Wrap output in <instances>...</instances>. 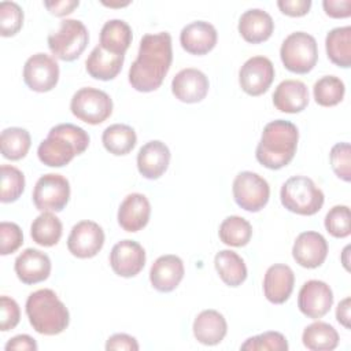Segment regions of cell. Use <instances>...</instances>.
<instances>
[{
	"instance_id": "obj_16",
	"label": "cell",
	"mask_w": 351,
	"mask_h": 351,
	"mask_svg": "<svg viewBox=\"0 0 351 351\" xmlns=\"http://www.w3.org/2000/svg\"><path fill=\"white\" fill-rule=\"evenodd\" d=\"M210 82L207 75L193 67L182 69L171 81V92L182 103H199L208 92Z\"/></svg>"
},
{
	"instance_id": "obj_18",
	"label": "cell",
	"mask_w": 351,
	"mask_h": 351,
	"mask_svg": "<svg viewBox=\"0 0 351 351\" xmlns=\"http://www.w3.org/2000/svg\"><path fill=\"white\" fill-rule=\"evenodd\" d=\"M16 277L26 285L37 284L47 280L51 274V259L47 254L36 248L22 251L14 265Z\"/></svg>"
},
{
	"instance_id": "obj_12",
	"label": "cell",
	"mask_w": 351,
	"mask_h": 351,
	"mask_svg": "<svg viewBox=\"0 0 351 351\" xmlns=\"http://www.w3.org/2000/svg\"><path fill=\"white\" fill-rule=\"evenodd\" d=\"M104 244V232L101 226L93 221L84 219L77 222L67 237V248L71 255L80 259L93 258L99 254Z\"/></svg>"
},
{
	"instance_id": "obj_51",
	"label": "cell",
	"mask_w": 351,
	"mask_h": 351,
	"mask_svg": "<svg viewBox=\"0 0 351 351\" xmlns=\"http://www.w3.org/2000/svg\"><path fill=\"white\" fill-rule=\"evenodd\" d=\"M103 4H104V5H108V7H123V5H128V4H129V1H125V3H117V4H115V3H106V1H104Z\"/></svg>"
},
{
	"instance_id": "obj_3",
	"label": "cell",
	"mask_w": 351,
	"mask_h": 351,
	"mask_svg": "<svg viewBox=\"0 0 351 351\" xmlns=\"http://www.w3.org/2000/svg\"><path fill=\"white\" fill-rule=\"evenodd\" d=\"M89 145V134L73 123H59L48 132L38 148L37 155L41 163L49 167H63L74 156L81 155Z\"/></svg>"
},
{
	"instance_id": "obj_36",
	"label": "cell",
	"mask_w": 351,
	"mask_h": 351,
	"mask_svg": "<svg viewBox=\"0 0 351 351\" xmlns=\"http://www.w3.org/2000/svg\"><path fill=\"white\" fill-rule=\"evenodd\" d=\"M315 103L322 107L337 106L346 93L344 82L336 75H325L315 81L313 86Z\"/></svg>"
},
{
	"instance_id": "obj_47",
	"label": "cell",
	"mask_w": 351,
	"mask_h": 351,
	"mask_svg": "<svg viewBox=\"0 0 351 351\" xmlns=\"http://www.w3.org/2000/svg\"><path fill=\"white\" fill-rule=\"evenodd\" d=\"M47 10L55 16H64L71 14L78 5V0H53V1H44Z\"/></svg>"
},
{
	"instance_id": "obj_1",
	"label": "cell",
	"mask_w": 351,
	"mask_h": 351,
	"mask_svg": "<svg viewBox=\"0 0 351 351\" xmlns=\"http://www.w3.org/2000/svg\"><path fill=\"white\" fill-rule=\"evenodd\" d=\"M173 62L171 36L167 32L143 36L136 60L129 69V82L138 92L156 90Z\"/></svg>"
},
{
	"instance_id": "obj_46",
	"label": "cell",
	"mask_w": 351,
	"mask_h": 351,
	"mask_svg": "<svg viewBox=\"0 0 351 351\" xmlns=\"http://www.w3.org/2000/svg\"><path fill=\"white\" fill-rule=\"evenodd\" d=\"M324 11L330 18H348L351 15V0H324Z\"/></svg>"
},
{
	"instance_id": "obj_40",
	"label": "cell",
	"mask_w": 351,
	"mask_h": 351,
	"mask_svg": "<svg viewBox=\"0 0 351 351\" xmlns=\"http://www.w3.org/2000/svg\"><path fill=\"white\" fill-rule=\"evenodd\" d=\"M23 25V11L15 1L0 3V34L3 37L15 36Z\"/></svg>"
},
{
	"instance_id": "obj_8",
	"label": "cell",
	"mask_w": 351,
	"mask_h": 351,
	"mask_svg": "<svg viewBox=\"0 0 351 351\" xmlns=\"http://www.w3.org/2000/svg\"><path fill=\"white\" fill-rule=\"evenodd\" d=\"M70 110L80 121L99 125L112 114V100L104 90L86 86L73 95Z\"/></svg>"
},
{
	"instance_id": "obj_9",
	"label": "cell",
	"mask_w": 351,
	"mask_h": 351,
	"mask_svg": "<svg viewBox=\"0 0 351 351\" xmlns=\"http://www.w3.org/2000/svg\"><path fill=\"white\" fill-rule=\"evenodd\" d=\"M234 202L250 213L261 211L269 202L270 186L267 181L254 171H241L233 180Z\"/></svg>"
},
{
	"instance_id": "obj_49",
	"label": "cell",
	"mask_w": 351,
	"mask_h": 351,
	"mask_svg": "<svg viewBox=\"0 0 351 351\" xmlns=\"http://www.w3.org/2000/svg\"><path fill=\"white\" fill-rule=\"evenodd\" d=\"M350 302L351 299L347 296L344 298L336 308V319L339 321V324H341L344 328L350 329Z\"/></svg>"
},
{
	"instance_id": "obj_10",
	"label": "cell",
	"mask_w": 351,
	"mask_h": 351,
	"mask_svg": "<svg viewBox=\"0 0 351 351\" xmlns=\"http://www.w3.org/2000/svg\"><path fill=\"white\" fill-rule=\"evenodd\" d=\"M33 203L40 211H62L70 199V184L66 177L56 173L41 176L33 189Z\"/></svg>"
},
{
	"instance_id": "obj_42",
	"label": "cell",
	"mask_w": 351,
	"mask_h": 351,
	"mask_svg": "<svg viewBox=\"0 0 351 351\" xmlns=\"http://www.w3.org/2000/svg\"><path fill=\"white\" fill-rule=\"evenodd\" d=\"M23 243L22 229L14 223L3 221L0 223V254L10 255L15 252Z\"/></svg>"
},
{
	"instance_id": "obj_30",
	"label": "cell",
	"mask_w": 351,
	"mask_h": 351,
	"mask_svg": "<svg viewBox=\"0 0 351 351\" xmlns=\"http://www.w3.org/2000/svg\"><path fill=\"white\" fill-rule=\"evenodd\" d=\"M325 48L333 64L348 69L351 66V26L332 29L326 34Z\"/></svg>"
},
{
	"instance_id": "obj_29",
	"label": "cell",
	"mask_w": 351,
	"mask_h": 351,
	"mask_svg": "<svg viewBox=\"0 0 351 351\" xmlns=\"http://www.w3.org/2000/svg\"><path fill=\"white\" fill-rule=\"evenodd\" d=\"M214 265L219 278L229 287H239L247 278V266L243 258L232 250L217 252Z\"/></svg>"
},
{
	"instance_id": "obj_32",
	"label": "cell",
	"mask_w": 351,
	"mask_h": 351,
	"mask_svg": "<svg viewBox=\"0 0 351 351\" xmlns=\"http://www.w3.org/2000/svg\"><path fill=\"white\" fill-rule=\"evenodd\" d=\"M101 143L110 154L121 156L128 155L136 147L137 136L132 126L125 123H114L104 129Z\"/></svg>"
},
{
	"instance_id": "obj_14",
	"label": "cell",
	"mask_w": 351,
	"mask_h": 351,
	"mask_svg": "<svg viewBox=\"0 0 351 351\" xmlns=\"http://www.w3.org/2000/svg\"><path fill=\"white\" fill-rule=\"evenodd\" d=\"M333 304L332 288L321 280L306 281L298 295V307L307 318L318 319L326 315Z\"/></svg>"
},
{
	"instance_id": "obj_4",
	"label": "cell",
	"mask_w": 351,
	"mask_h": 351,
	"mask_svg": "<svg viewBox=\"0 0 351 351\" xmlns=\"http://www.w3.org/2000/svg\"><path fill=\"white\" fill-rule=\"evenodd\" d=\"M25 307L30 325L40 335L55 336L69 326V310L52 289L34 291L27 296Z\"/></svg>"
},
{
	"instance_id": "obj_45",
	"label": "cell",
	"mask_w": 351,
	"mask_h": 351,
	"mask_svg": "<svg viewBox=\"0 0 351 351\" xmlns=\"http://www.w3.org/2000/svg\"><path fill=\"white\" fill-rule=\"evenodd\" d=\"M280 11L288 16H303L311 7V0H278Z\"/></svg>"
},
{
	"instance_id": "obj_24",
	"label": "cell",
	"mask_w": 351,
	"mask_h": 351,
	"mask_svg": "<svg viewBox=\"0 0 351 351\" xmlns=\"http://www.w3.org/2000/svg\"><path fill=\"white\" fill-rule=\"evenodd\" d=\"M308 89L304 82L298 80L281 81L274 93L273 104L281 112L296 114L302 112L308 104Z\"/></svg>"
},
{
	"instance_id": "obj_43",
	"label": "cell",
	"mask_w": 351,
	"mask_h": 351,
	"mask_svg": "<svg viewBox=\"0 0 351 351\" xmlns=\"http://www.w3.org/2000/svg\"><path fill=\"white\" fill-rule=\"evenodd\" d=\"M21 319V310L18 303L10 298L3 295L0 298V330L7 332L14 329Z\"/></svg>"
},
{
	"instance_id": "obj_41",
	"label": "cell",
	"mask_w": 351,
	"mask_h": 351,
	"mask_svg": "<svg viewBox=\"0 0 351 351\" xmlns=\"http://www.w3.org/2000/svg\"><path fill=\"white\" fill-rule=\"evenodd\" d=\"M329 160L332 170L335 174L346 181L350 182L351 180V148L348 143H337L332 147L329 154Z\"/></svg>"
},
{
	"instance_id": "obj_6",
	"label": "cell",
	"mask_w": 351,
	"mask_h": 351,
	"mask_svg": "<svg viewBox=\"0 0 351 351\" xmlns=\"http://www.w3.org/2000/svg\"><path fill=\"white\" fill-rule=\"evenodd\" d=\"M280 58L287 70L296 74H307L318 60L317 41L306 32L291 33L281 44Z\"/></svg>"
},
{
	"instance_id": "obj_19",
	"label": "cell",
	"mask_w": 351,
	"mask_h": 351,
	"mask_svg": "<svg viewBox=\"0 0 351 351\" xmlns=\"http://www.w3.org/2000/svg\"><path fill=\"white\" fill-rule=\"evenodd\" d=\"M184 263L182 259L177 255L167 254L159 256L151 266L149 281L151 285L159 292H171L174 291L181 280L184 278Z\"/></svg>"
},
{
	"instance_id": "obj_22",
	"label": "cell",
	"mask_w": 351,
	"mask_h": 351,
	"mask_svg": "<svg viewBox=\"0 0 351 351\" xmlns=\"http://www.w3.org/2000/svg\"><path fill=\"white\" fill-rule=\"evenodd\" d=\"M151 215V204L143 193H129L118 208V223L126 232H138L147 226Z\"/></svg>"
},
{
	"instance_id": "obj_5",
	"label": "cell",
	"mask_w": 351,
	"mask_h": 351,
	"mask_svg": "<svg viewBox=\"0 0 351 351\" xmlns=\"http://www.w3.org/2000/svg\"><path fill=\"white\" fill-rule=\"evenodd\" d=\"M280 199L281 204L288 211L299 215L317 214L325 202L324 192L306 176H293L288 178L281 186Z\"/></svg>"
},
{
	"instance_id": "obj_33",
	"label": "cell",
	"mask_w": 351,
	"mask_h": 351,
	"mask_svg": "<svg viewBox=\"0 0 351 351\" xmlns=\"http://www.w3.org/2000/svg\"><path fill=\"white\" fill-rule=\"evenodd\" d=\"M62 222L51 211H44L36 219H33L30 226V236L33 241L41 247L56 245L62 237Z\"/></svg>"
},
{
	"instance_id": "obj_34",
	"label": "cell",
	"mask_w": 351,
	"mask_h": 351,
	"mask_svg": "<svg viewBox=\"0 0 351 351\" xmlns=\"http://www.w3.org/2000/svg\"><path fill=\"white\" fill-rule=\"evenodd\" d=\"M32 145L30 133L23 128H7L0 136V148L5 159L19 160L26 156Z\"/></svg>"
},
{
	"instance_id": "obj_38",
	"label": "cell",
	"mask_w": 351,
	"mask_h": 351,
	"mask_svg": "<svg viewBox=\"0 0 351 351\" xmlns=\"http://www.w3.org/2000/svg\"><path fill=\"white\" fill-rule=\"evenodd\" d=\"M325 229L336 239H344L351 233L350 207L344 204L333 206L325 215Z\"/></svg>"
},
{
	"instance_id": "obj_28",
	"label": "cell",
	"mask_w": 351,
	"mask_h": 351,
	"mask_svg": "<svg viewBox=\"0 0 351 351\" xmlns=\"http://www.w3.org/2000/svg\"><path fill=\"white\" fill-rule=\"evenodd\" d=\"M132 44V29L122 19L106 22L100 30V47L115 55H125Z\"/></svg>"
},
{
	"instance_id": "obj_2",
	"label": "cell",
	"mask_w": 351,
	"mask_h": 351,
	"mask_svg": "<svg viewBox=\"0 0 351 351\" xmlns=\"http://www.w3.org/2000/svg\"><path fill=\"white\" fill-rule=\"evenodd\" d=\"M299 130L295 123L285 119L269 122L262 132L256 145V160L270 170L287 166L295 156Z\"/></svg>"
},
{
	"instance_id": "obj_26",
	"label": "cell",
	"mask_w": 351,
	"mask_h": 351,
	"mask_svg": "<svg viewBox=\"0 0 351 351\" xmlns=\"http://www.w3.org/2000/svg\"><path fill=\"white\" fill-rule=\"evenodd\" d=\"M193 336L204 346L219 344L228 332L225 317L217 310H203L193 321Z\"/></svg>"
},
{
	"instance_id": "obj_11",
	"label": "cell",
	"mask_w": 351,
	"mask_h": 351,
	"mask_svg": "<svg viewBox=\"0 0 351 351\" xmlns=\"http://www.w3.org/2000/svg\"><path fill=\"white\" fill-rule=\"evenodd\" d=\"M23 81L34 92H49L59 81L58 62L43 52L32 55L23 66Z\"/></svg>"
},
{
	"instance_id": "obj_15",
	"label": "cell",
	"mask_w": 351,
	"mask_h": 351,
	"mask_svg": "<svg viewBox=\"0 0 351 351\" xmlns=\"http://www.w3.org/2000/svg\"><path fill=\"white\" fill-rule=\"evenodd\" d=\"M110 265L119 277H134L145 265V251L134 240H121L110 252Z\"/></svg>"
},
{
	"instance_id": "obj_48",
	"label": "cell",
	"mask_w": 351,
	"mask_h": 351,
	"mask_svg": "<svg viewBox=\"0 0 351 351\" xmlns=\"http://www.w3.org/2000/svg\"><path fill=\"white\" fill-rule=\"evenodd\" d=\"M5 351H12V350H18V351H37V343L36 340L29 336V335H18L14 336L12 339H10L5 344Z\"/></svg>"
},
{
	"instance_id": "obj_50",
	"label": "cell",
	"mask_w": 351,
	"mask_h": 351,
	"mask_svg": "<svg viewBox=\"0 0 351 351\" xmlns=\"http://www.w3.org/2000/svg\"><path fill=\"white\" fill-rule=\"evenodd\" d=\"M348 255H350V245H347V247L343 250V254H341V263H343V266H344L346 270H350V267H348V263H350Z\"/></svg>"
},
{
	"instance_id": "obj_25",
	"label": "cell",
	"mask_w": 351,
	"mask_h": 351,
	"mask_svg": "<svg viewBox=\"0 0 351 351\" xmlns=\"http://www.w3.org/2000/svg\"><path fill=\"white\" fill-rule=\"evenodd\" d=\"M237 29L247 43L259 44L270 38L274 30V22L266 11L261 8H251L241 14Z\"/></svg>"
},
{
	"instance_id": "obj_44",
	"label": "cell",
	"mask_w": 351,
	"mask_h": 351,
	"mask_svg": "<svg viewBox=\"0 0 351 351\" xmlns=\"http://www.w3.org/2000/svg\"><path fill=\"white\" fill-rule=\"evenodd\" d=\"M140 347H138V343L137 340L130 336V335H126V333H115L112 336L108 337L107 343H106V350L107 351H137Z\"/></svg>"
},
{
	"instance_id": "obj_31",
	"label": "cell",
	"mask_w": 351,
	"mask_h": 351,
	"mask_svg": "<svg viewBox=\"0 0 351 351\" xmlns=\"http://www.w3.org/2000/svg\"><path fill=\"white\" fill-rule=\"evenodd\" d=\"M339 333L328 322L315 321L304 328L303 346L311 351H332L339 346Z\"/></svg>"
},
{
	"instance_id": "obj_7",
	"label": "cell",
	"mask_w": 351,
	"mask_h": 351,
	"mask_svg": "<svg viewBox=\"0 0 351 351\" xmlns=\"http://www.w3.org/2000/svg\"><path fill=\"white\" fill-rule=\"evenodd\" d=\"M89 41L86 26L78 19H64L56 32L48 36V48L51 53L64 62L80 58Z\"/></svg>"
},
{
	"instance_id": "obj_21",
	"label": "cell",
	"mask_w": 351,
	"mask_h": 351,
	"mask_svg": "<svg viewBox=\"0 0 351 351\" xmlns=\"http://www.w3.org/2000/svg\"><path fill=\"white\" fill-rule=\"evenodd\" d=\"M217 29L206 21H195L182 27L180 33L181 47L192 55H206L217 44Z\"/></svg>"
},
{
	"instance_id": "obj_39",
	"label": "cell",
	"mask_w": 351,
	"mask_h": 351,
	"mask_svg": "<svg viewBox=\"0 0 351 351\" xmlns=\"http://www.w3.org/2000/svg\"><path fill=\"white\" fill-rule=\"evenodd\" d=\"M289 348L285 336L280 332H265L252 337H248L241 346L240 350L248 351H287Z\"/></svg>"
},
{
	"instance_id": "obj_13",
	"label": "cell",
	"mask_w": 351,
	"mask_h": 351,
	"mask_svg": "<svg viewBox=\"0 0 351 351\" xmlns=\"http://www.w3.org/2000/svg\"><path fill=\"white\" fill-rule=\"evenodd\" d=\"M274 80V66L266 56H252L239 71L240 88L250 96H261Z\"/></svg>"
},
{
	"instance_id": "obj_23",
	"label": "cell",
	"mask_w": 351,
	"mask_h": 351,
	"mask_svg": "<svg viewBox=\"0 0 351 351\" xmlns=\"http://www.w3.org/2000/svg\"><path fill=\"white\" fill-rule=\"evenodd\" d=\"M295 285V274L288 265H271L263 277V293L270 303H285Z\"/></svg>"
},
{
	"instance_id": "obj_17",
	"label": "cell",
	"mask_w": 351,
	"mask_h": 351,
	"mask_svg": "<svg viewBox=\"0 0 351 351\" xmlns=\"http://www.w3.org/2000/svg\"><path fill=\"white\" fill-rule=\"evenodd\" d=\"M328 255V243L325 237L313 230L302 232L292 247V256L298 265L306 269L319 267Z\"/></svg>"
},
{
	"instance_id": "obj_27",
	"label": "cell",
	"mask_w": 351,
	"mask_h": 351,
	"mask_svg": "<svg viewBox=\"0 0 351 351\" xmlns=\"http://www.w3.org/2000/svg\"><path fill=\"white\" fill-rule=\"evenodd\" d=\"M125 55H115L96 45L85 60L88 74L100 81L114 80L122 70Z\"/></svg>"
},
{
	"instance_id": "obj_20",
	"label": "cell",
	"mask_w": 351,
	"mask_h": 351,
	"mask_svg": "<svg viewBox=\"0 0 351 351\" xmlns=\"http://www.w3.org/2000/svg\"><path fill=\"white\" fill-rule=\"evenodd\" d=\"M170 156V149L165 143L159 140L145 143L137 154L138 173L147 180H158L167 170Z\"/></svg>"
},
{
	"instance_id": "obj_37",
	"label": "cell",
	"mask_w": 351,
	"mask_h": 351,
	"mask_svg": "<svg viewBox=\"0 0 351 351\" xmlns=\"http://www.w3.org/2000/svg\"><path fill=\"white\" fill-rule=\"evenodd\" d=\"M0 171V200L1 203H12L18 200L25 191V176L19 169L11 165H3Z\"/></svg>"
},
{
	"instance_id": "obj_35",
	"label": "cell",
	"mask_w": 351,
	"mask_h": 351,
	"mask_svg": "<svg viewBox=\"0 0 351 351\" xmlns=\"http://www.w3.org/2000/svg\"><path fill=\"white\" fill-rule=\"evenodd\" d=\"M218 236L221 241L226 245L244 247L251 240L252 226L245 218L239 215H230L221 222Z\"/></svg>"
}]
</instances>
